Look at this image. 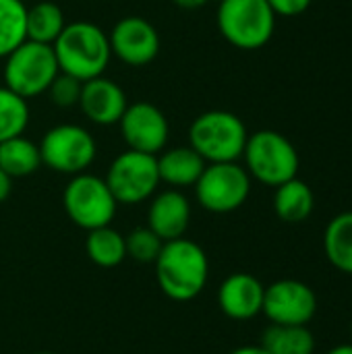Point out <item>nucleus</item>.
I'll use <instances>...</instances> for the list:
<instances>
[{"label":"nucleus","mask_w":352,"mask_h":354,"mask_svg":"<svg viewBox=\"0 0 352 354\" xmlns=\"http://www.w3.org/2000/svg\"><path fill=\"white\" fill-rule=\"evenodd\" d=\"M66 27L64 15L54 2H37L27 8V39L52 46Z\"/></svg>","instance_id":"23"},{"label":"nucleus","mask_w":352,"mask_h":354,"mask_svg":"<svg viewBox=\"0 0 352 354\" xmlns=\"http://www.w3.org/2000/svg\"><path fill=\"white\" fill-rule=\"evenodd\" d=\"M37 354H52V353H37Z\"/></svg>","instance_id":"33"},{"label":"nucleus","mask_w":352,"mask_h":354,"mask_svg":"<svg viewBox=\"0 0 352 354\" xmlns=\"http://www.w3.org/2000/svg\"><path fill=\"white\" fill-rule=\"evenodd\" d=\"M81 87H83V83L79 79H75L71 75H64V73H58L46 93L50 95L54 106H58V108H73V106H79Z\"/></svg>","instance_id":"27"},{"label":"nucleus","mask_w":352,"mask_h":354,"mask_svg":"<svg viewBox=\"0 0 352 354\" xmlns=\"http://www.w3.org/2000/svg\"><path fill=\"white\" fill-rule=\"evenodd\" d=\"M210 0H174V4L176 6H180V8H189V10H193V8H201V6H205Z\"/></svg>","instance_id":"30"},{"label":"nucleus","mask_w":352,"mask_h":354,"mask_svg":"<svg viewBox=\"0 0 352 354\" xmlns=\"http://www.w3.org/2000/svg\"><path fill=\"white\" fill-rule=\"evenodd\" d=\"M60 73L52 46L25 39L4 58V85L29 100L48 91Z\"/></svg>","instance_id":"6"},{"label":"nucleus","mask_w":352,"mask_h":354,"mask_svg":"<svg viewBox=\"0 0 352 354\" xmlns=\"http://www.w3.org/2000/svg\"><path fill=\"white\" fill-rule=\"evenodd\" d=\"M266 286L251 274H230L218 290V305L222 313L237 322L253 319L263 309Z\"/></svg>","instance_id":"15"},{"label":"nucleus","mask_w":352,"mask_h":354,"mask_svg":"<svg viewBox=\"0 0 352 354\" xmlns=\"http://www.w3.org/2000/svg\"><path fill=\"white\" fill-rule=\"evenodd\" d=\"M261 346L270 354H313L315 336L307 326H270L263 332Z\"/></svg>","instance_id":"21"},{"label":"nucleus","mask_w":352,"mask_h":354,"mask_svg":"<svg viewBox=\"0 0 352 354\" xmlns=\"http://www.w3.org/2000/svg\"><path fill=\"white\" fill-rule=\"evenodd\" d=\"M243 160L251 180H257L272 189L290 178H297L301 168V158L293 141L272 129L249 135Z\"/></svg>","instance_id":"4"},{"label":"nucleus","mask_w":352,"mask_h":354,"mask_svg":"<svg viewBox=\"0 0 352 354\" xmlns=\"http://www.w3.org/2000/svg\"><path fill=\"white\" fill-rule=\"evenodd\" d=\"M195 197L205 212L230 214L245 205L251 195V176L239 162L205 164L195 183Z\"/></svg>","instance_id":"8"},{"label":"nucleus","mask_w":352,"mask_h":354,"mask_svg":"<svg viewBox=\"0 0 352 354\" xmlns=\"http://www.w3.org/2000/svg\"><path fill=\"white\" fill-rule=\"evenodd\" d=\"M324 251L338 272L352 276V212H342L328 222L324 230Z\"/></svg>","instance_id":"19"},{"label":"nucleus","mask_w":352,"mask_h":354,"mask_svg":"<svg viewBox=\"0 0 352 354\" xmlns=\"http://www.w3.org/2000/svg\"><path fill=\"white\" fill-rule=\"evenodd\" d=\"M328 354H352V342L351 344H338V346H334Z\"/></svg>","instance_id":"32"},{"label":"nucleus","mask_w":352,"mask_h":354,"mask_svg":"<svg viewBox=\"0 0 352 354\" xmlns=\"http://www.w3.org/2000/svg\"><path fill=\"white\" fill-rule=\"evenodd\" d=\"M124 243H127V257L139 263H154L164 247V241L147 226L135 228L129 236H124Z\"/></svg>","instance_id":"26"},{"label":"nucleus","mask_w":352,"mask_h":354,"mask_svg":"<svg viewBox=\"0 0 352 354\" xmlns=\"http://www.w3.org/2000/svg\"><path fill=\"white\" fill-rule=\"evenodd\" d=\"M118 124L129 149L158 156L168 145V137H170L168 120L164 112L149 102H135L127 106Z\"/></svg>","instance_id":"12"},{"label":"nucleus","mask_w":352,"mask_h":354,"mask_svg":"<svg viewBox=\"0 0 352 354\" xmlns=\"http://www.w3.org/2000/svg\"><path fill=\"white\" fill-rule=\"evenodd\" d=\"M98 153L93 135L81 124H58L46 131L39 141L41 164L60 174L85 172Z\"/></svg>","instance_id":"10"},{"label":"nucleus","mask_w":352,"mask_h":354,"mask_svg":"<svg viewBox=\"0 0 352 354\" xmlns=\"http://www.w3.org/2000/svg\"><path fill=\"white\" fill-rule=\"evenodd\" d=\"M156 266V278L160 290L178 303L197 299L210 278V261L205 251L185 236L166 241Z\"/></svg>","instance_id":"1"},{"label":"nucleus","mask_w":352,"mask_h":354,"mask_svg":"<svg viewBox=\"0 0 352 354\" xmlns=\"http://www.w3.org/2000/svg\"><path fill=\"white\" fill-rule=\"evenodd\" d=\"M62 205L71 222L87 232L110 226L118 207L106 180L89 172L75 174L68 180L62 193Z\"/></svg>","instance_id":"7"},{"label":"nucleus","mask_w":352,"mask_h":354,"mask_svg":"<svg viewBox=\"0 0 352 354\" xmlns=\"http://www.w3.org/2000/svg\"><path fill=\"white\" fill-rule=\"evenodd\" d=\"M29 124V106L27 100L10 91L6 85L0 87V143L23 135Z\"/></svg>","instance_id":"25"},{"label":"nucleus","mask_w":352,"mask_h":354,"mask_svg":"<svg viewBox=\"0 0 352 354\" xmlns=\"http://www.w3.org/2000/svg\"><path fill=\"white\" fill-rule=\"evenodd\" d=\"M203 168H205V160L191 145L164 149L158 156L160 183H166L170 189L180 191L187 187H195Z\"/></svg>","instance_id":"17"},{"label":"nucleus","mask_w":352,"mask_h":354,"mask_svg":"<svg viewBox=\"0 0 352 354\" xmlns=\"http://www.w3.org/2000/svg\"><path fill=\"white\" fill-rule=\"evenodd\" d=\"M351 336H352V326H351Z\"/></svg>","instance_id":"34"},{"label":"nucleus","mask_w":352,"mask_h":354,"mask_svg":"<svg viewBox=\"0 0 352 354\" xmlns=\"http://www.w3.org/2000/svg\"><path fill=\"white\" fill-rule=\"evenodd\" d=\"M313 207H315L313 191L299 176L282 183L280 187H276L274 212H276V216L282 222H286V224H301V222H305L313 214Z\"/></svg>","instance_id":"18"},{"label":"nucleus","mask_w":352,"mask_h":354,"mask_svg":"<svg viewBox=\"0 0 352 354\" xmlns=\"http://www.w3.org/2000/svg\"><path fill=\"white\" fill-rule=\"evenodd\" d=\"M52 50L60 73L81 83L102 77L112 58L108 33L89 21L68 23L52 44Z\"/></svg>","instance_id":"2"},{"label":"nucleus","mask_w":352,"mask_h":354,"mask_svg":"<svg viewBox=\"0 0 352 354\" xmlns=\"http://www.w3.org/2000/svg\"><path fill=\"white\" fill-rule=\"evenodd\" d=\"M85 251L89 259L100 268H116L127 259L124 236L112 226L89 230L87 241H85Z\"/></svg>","instance_id":"22"},{"label":"nucleus","mask_w":352,"mask_h":354,"mask_svg":"<svg viewBox=\"0 0 352 354\" xmlns=\"http://www.w3.org/2000/svg\"><path fill=\"white\" fill-rule=\"evenodd\" d=\"M127 95L118 83L112 79L95 77L83 83L81 87V97H79V108L91 120L93 124L100 127H110L118 124L127 110Z\"/></svg>","instance_id":"14"},{"label":"nucleus","mask_w":352,"mask_h":354,"mask_svg":"<svg viewBox=\"0 0 352 354\" xmlns=\"http://www.w3.org/2000/svg\"><path fill=\"white\" fill-rule=\"evenodd\" d=\"M10 187H12V178L0 170V203L6 201V197L10 195Z\"/></svg>","instance_id":"29"},{"label":"nucleus","mask_w":352,"mask_h":354,"mask_svg":"<svg viewBox=\"0 0 352 354\" xmlns=\"http://www.w3.org/2000/svg\"><path fill=\"white\" fill-rule=\"evenodd\" d=\"M261 313L274 326H309L317 313V297L299 280H278L263 292Z\"/></svg>","instance_id":"11"},{"label":"nucleus","mask_w":352,"mask_h":354,"mask_svg":"<svg viewBox=\"0 0 352 354\" xmlns=\"http://www.w3.org/2000/svg\"><path fill=\"white\" fill-rule=\"evenodd\" d=\"M41 166L39 145L19 135L0 143V170L10 178H23L33 174Z\"/></svg>","instance_id":"20"},{"label":"nucleus","mask_w":352,"mask_h":354,"mask_svg":"<svg viewBox=\"0 0 352 354\" xmlns=\"http://www.w3.org/2000/svg\"><path fill=\"white\" fill-rule=\"evenodd\" d=\"M249 133L245 122L226 110H210L199 114L189 129V145L205 160V164L239 162L243 158Z\"/></svg>","instance_id":"3"},{"label":"nucleus","mask_w":352,"mask_h":354,"mask_svg":"<svg viewBox=\"0 0 352 354\" xmlns=\"http://www.w3.org/2000/svg\"><path fill=\"white\" fill-rule=\"evenodd\" d=\"M230 354H270V353L259 344V346H241V348L232 351Z\"/></svg>","instance_id":"31"},{"label":"nucleus","mask_w":352,"mask_h":354,"mask_svg":"<svg viewBox=\"0 0 352 354\" xmlns=\"http://www.w3.org/2000/svg\"><path fill=\"white\" fill-rule=\"evenodd\" d=\"M112 56L129 66H145L160 52V35L143 17H124L108 33Z\"/></svg>","instance_id":"13"},{"label":"nucleus","mask_w":352,"mask_h":354,"mask_svg":"<svg viewBox=\"0 0 352 354\" xmlns=\"http://www.w3.org/2000/svg\"><path fill=\"white\" fill-rule=\"evenodd\" d=\"M27 39V6L23 0H0V58Z\"/></svg>","instance_id":"24"},{"label":"nucleus","mask_w":352,"mask_h":354,"mask_svg":"<svg viewBox=\"0 0 352 354\" xmlns=\"http://www.w3.org/2000/svg\"><path fill=\"white\" fill-rule=\"evenodd\" d=\"M218 29L230 46L259 50L276 31V12L268 0H220Z\"/></svg>","instance_id":"5"},{"label":"nucleus","mask_w":352,"mask_h":354,"mask_svg":"<svg viewBox=\"0 0 352 354\" xmlns=\"http://www.w3.org/2000/svg\"><path fill=\"white\" fill-rule=\"evenodd\" d=\"M104 180L112 191L116 203H143L151 199L160 187L158 156L127 149L112 160Z\"/></svg>","instance_id":"9"},{"label":"nucleus","mask_w":352,"mask_h":354,"mask_svg":"<svg viewBox=\"0 0 352 354\" xmlns=\"http://www.w3.org/2000/svg\"><path fill=\"white\" fill-rule=\"evenodd\" d=\"M191 222V203L178 189H166L151 197L147 207V228L164 243L185 236Z\"/></svg>","instance_id":"16"},{"label":"nucleus","mask_w":352,"mask_h":354,"mask_svg":"<svg viewBox=\"0 0 352 354\" xmlns=\"http://www.w3.org/2000/svg\"><path fill=\"white\" fill-rule=\"evenodd\" d=\"M276 17H299L303 15L313 0H268Z\"/></svg>","instance_id":"28"}]
</instances>
